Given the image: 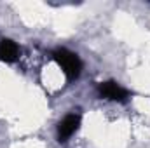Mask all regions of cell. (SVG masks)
<instances>
[{
  "mask_svg": "<svg viewBox=\"0 0 150 148\" xmlns=\"http://www.w3.org/2000/svg\"><path fill=\"white\" fill-rule=\"evenodd\" d=\"M98 96L101 99H108V101H119V103H126L129 99V91L124 89L120 84L108 80V82H101L98 84Z\"/></svg>",
  "mask_w": 150,
  "mask_h": 148,
  "instance_id": "cell-2",
  "label": "cell"
},
{
  "mask_svg": "<svg viewBox=\"0 0 150 148\" xmlns=\"http://www.w3.org/2000/svg\"><path fill=\"white\" fill-rule=\"evenodd\" d=\"M19 56V47L14 40L11 38H2L0 40V61L4 63H14Z\"/></svg>",
  "mask_w": 150,
  "mask_h": 148,
  "instance_id": "cell-4",
  "label": "cell"
},
{
  "mask_svg": "<svg viewBox=\"0 0 150 148\" xmlns=\"http://www.w3.org/2000/svg\"><path fill=\"white\" fill-rule=\"evenodd\" d=\"M52 58L61 66L63 73L67 75L70 80H74V78H77L80 75V72H82V61H80V58L75 52L61 47V49H56L52 52Z\"/></svg>",
  "mask_w": 150,
  "mask_h": 148,
  "instance_id": "cell-1",
  "label": "cell"
},
{
  "mask_svg": "<svg viewBox=\"0 0 150 148\" xmlns=\"http://www.w3.org/2000/svg\"><path fill=\"white\" fill-rule=\"evenodd\" d=\"M80 127V115L79 113H68L59 124H58V141L67 143Z\"/></svg>",
  "mask_w": 150,
  "mask_h": 148,
  "instance_id": "cell-3",
  "label": "cell"
}]
</instances>
